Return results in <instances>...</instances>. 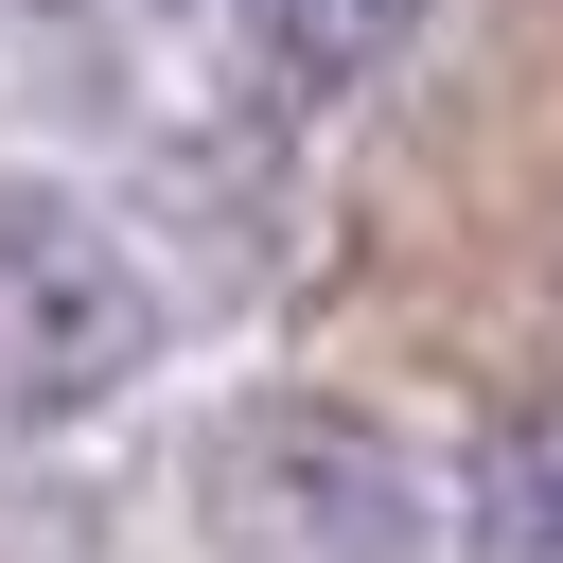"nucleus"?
<instances>
[{
  "mask_svg": "<svg viewBox=\"0 0 563 563\" xmlns=\"http://www.w3.org/2000/svg\"><path fill=\"white\" fill-rule=\"evenodd\" d=\"M493 528H510L528 563H563V422H510V440H493Z\"/></svg>",
  "mask_w": 563,
  "mask_h": 563,
  "instance_id": "obj_4",
  "label": "nucleus"
},
{
  "mask_svg": "<svg viewBox=\"0 0 563 563\" xmlns=\"http://www.w3.org/2000/svg\"><path fill=\"white\" fill-rule=\"evenodd\" d=\"M158 369V264L88 194H0V422H70Z\"/></svg>",
  "mask_w": 563,
  "mask_h": 563,
  "instance_id": "obj_1",
  "label": "nucleus"
},
{
  "mask_svg": "<svg viewBox=\"0 0 563 563\" xmlns=\"http://www.w3.org/2000/svg\"><path fill=\"white\" fill-rule=\"evenodd\" d=\"M194 493H211V528H229L246 563H405V545H422V475H405L387 422H352V405H246Z\"/></svg>",
  "mask_w": 563,
  "mask_h": 563,
  "instance_id": "obj_2",
  "label": "nucleus"
},
{
  "mask_svg": "<svg viewBox=\"0 0 563 563\" xmlns=\"http://www.w3.org/2000/svg\"><path fill=\"white\" fill-rule=\"evenodd\" d=\"M440 0H246V88L264 106H352Z\"/></svg>",
  "mask_w": 563,
  "mask_h": 563,
  "instance_id": "obj_3",
  "label": "nucleus"
}]
</instances>
